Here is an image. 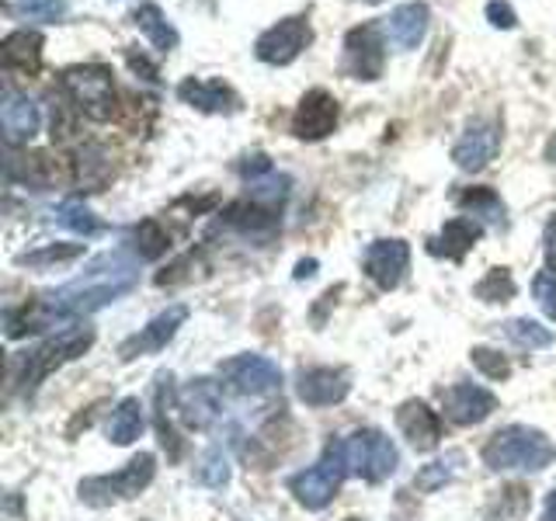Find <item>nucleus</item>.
Wrapping results in <instances>:
<instances>
[{
  "label": "nucleus",
  "instance_id": "obj_1",
  "mask_svg": "<svg viewBox=\"0 0 556 521\" xmlns=\"http://www.w3.org/2000/svg\"><path fill=\"white\" fill-rule=\"evenodd\" d=\"M136 278H139L136 260L126 251L101 254L98 260H91V268H87L77 282L42 295L39 303L25 306L22 313H8V338H25L52 323L87 317V313H94L101 306L115 303L118 295H126L136 285Z\"/></svg>",
  "mask_w": 556,
  "mask_h": 521
},
{
  "label": "nucleus",
  "instance_id": "obj_2",
  "mask_svg": "<svg viewBox=\"0 0 556 521\" xmlns=\"http://www.w3.org/2000/svg\"><path fill=\"white\" fill-rule=\"evenodd\" d=\"M91 344H94V327H87V323L84 327H70V330H63V334L49 338L46 344L31 347V352H25L22 358L11 361L14 386L22 390V393H31L46 376L56 372L60 365L80 358Z\"/></svg>",
  "mask_w": 556,
  "mask_h": 521
},
{
  "label": "nucleus",
  "instance_id": "obj_3",
  "mask_svg": "<svg viewBox=\"0 0 556 521\" xmlns=\"http://www.w3.org/2000/svg\"><path fill=\"white\" fill-rule=\"evenodd\" d=\"M556 459V448L539 428L526 424H511L497 431L491 442L483 445V462L494 469V473H508V469H529L539 473Z\"/></svg>",
  "mask_w": 556,
  "mask_h": 521
},
{
  "label": "nucleus",
  "instance_id": "obj_4",
  "mask_svg": "<svg viewBox=\"0 0 556 521\" xmlns=\"http://www.w3.org/2000/svg\"><path fill=\"white\" fill-rule=\"evenodd\" d=\"M338 445H341L348 476H362V480H369V483H382L387 476H393L396 466H400L396 445L382 431H376V428L352 431Z\"/></svg>",
  "mask_w": 556,
  "mask_h": 521
},
{
  "label": "nucleus",
  "instance_id": "obj_5",
  "mask_svg": "<svg viewBox=\"0 0 556 521\" xmlns=\"http://www.w3.org/2000/svg\"><path fill=\"white\" fill-rule=\"evenodd\" d=\"M153 473H156V459L150 456V452H139L126 469H118V473H112V476L80 480L77 494L84 504H91V508H109V504L132 500V497L143 494L153 483Z\"/></svg>",
  "mask_w": 556,
  "mask_h": 521
},
{
  "label": "nucleus",
  "instance_id": "obj_6",
  "mask_svg": "<svg viewBox=\"0 0 556 521\" xmlns=\"http://www.w3.org/2000/svg\"><path fill=\"white\" fill-rule=\"evenodd\" d=\"M63 91L74 98L77 109L94 118V122H109L115 115V80L104 66H70L63 74Z\"/></svg>",
  "mask_w": 556,
  "mask_h": 521
},
{
  "label": "nucleus",
  "instance_id": "obj_7",
  "mask_svg": "<svg viewBox=\"0 0 556 521\" xmlns=\"http://www.w3.org/2000/svg\"><path fill=\"white\" fill-rule=\"evenodd\" d=\"M344 476H348V469H344L341 445L330 442L324 448V459L317 466H309V469H303V473H295L289 480V491L295 494V500H300L303 508L320 511V508H327L330 500H334Z\"/></svg>",
  "mask_w": 556,
  "mask_h": 521
},
{
  "label": "nucleus",
  "instance_id": "obj_8",
  "mask_svg": "<svg viewBox=\"0 0 556 521\" xmlns=\"http://www.w3.org/2000/svg\"><path fill=\"white\" fill-rule=\"evenodd\" d=\"M219 376L240 396H268L282 386V369L265 355H237L219 365Z\"/></svg>",
  "mask_w": 556,
  "mask_h": 521
},
{
  "label": "nucleus",
  "instance_id": "obj_9",
  "mask_svg": "<svg viewBox=\"0 0 556 521\" xmlns=\"http://www.w3.org/2000/svg\"><path fill=\"white\" fill-rule=\"evenodd\" d=\"M313 31L306 17H282L278 25H271L261 39L254 42V52L261 63H271V66H286L292 63L300 52L309 46Z\"/></svg>",
  "mask_w": 556,
  "mask_h": 521
},
{
  "label": "nucleus",
  "instance_id": "obj_10",
  "mask_svg": "<svg viewBox=\"0 0 556 521\" xmlns=\"http://www.w3.org/2000/svg\"><path fill=\"white\" fill-rule=\"evenodd\" d=\"M185 320H188V306H167L164 313H156V317L143 330H139V334H132L129 341H122L118 358L122 361H132V358H143V355L161 352V347H167V341L178 334V327Z\"/></svg>",
  "mask_w": 556,
  "mask_h": 521
},
{
  "label": "nucleus",
  "instance_id": "obj_11",
  "mask_svg": "<svg viewBox=\"0 0 556 521\" xmlns=\"http://www.w3.org/2000/svg\"><path fill=\"white\" fill-rule=\"evenodd\" d=\"M382 39H379V28L376 25H362L352 28L344 39V66L348 74L358 77V80H376L382 77Z\"/></svg>",
  "mask_w": 556,
  "mask_h": 521
},
{
  "label": "nucleus",
  "instance_id": "obj_12",
  "mask_svg": "<svg viewBox=\"0 0 556 521\" xmlns=\"http://www.w3.org/2000/svg\"><path fill=\"white\" fill-rule=\"evenodd\" d=\"M497 147H501V126L494 118H483L463 132L456 150H452V161H456V167H463V170H483L494 161Z\"/></svg>",
  "mask_w": 556,
  "mask_h": 521
},
{
  "label": "nucleus",
  "instance_id": "obj_13",
  "mask_svg": "<svg viewBox=\"0 0 556 521\" xmlns=\"http://www.w3.org/2000/svg\"><path fill=\"white\" fill-rule=\"evenodd\" d=\"M410 265V247L404 240H376L365 251V275L372 278L379 289H396L404 282V271Z\"/></svg>",
  "mask_w": 556,
  "mask_h": 521
},
{
  "label": "nucleus",
  "instance_id": "obj_14",
  "mask_svg": "<svg viewBox=\"0 0 556 521\" xmlns=\"http://www.w3.org/2000/svg\"><path fill=\"white\" fill-rule=\"evenodd\" d=\"M338 126V101L327 91H306L292 115V132L300 139H324Z\"/></svg>",
  "mask_w": 556,
  "mask_h": 521
},
{
  "label": "nucleus",
  "instance_id": "obj_15",
  "mask_svg": "<svg viewBox=\"0 0 556 521\" xmlns=\"http://www.w3.org/2000/svg\"><path fill=\"white\" fill-rule=\"evenodd\" d=\"M442 404H445V417L452 424H480L497 410L494 393H486L483 386H473V382H459V386L445 390Z\"/></svg>",
  "mask_w": 556,
  "mask_h": 521
},
{
  "label": "nucleus",
  "instance_id": "obj_16",
  "mask_svg": "<svg viewBox=\"0 0 556 521\" xmlns=\"http://www.w3.org/2000/svg\"><path fill=\"white\" fill-rule=\"evenodd\" d=\"M178 410L188 428H199V431L213 428L216 417L223 414L219 386L213 379H191V386L181 390V396H178Z\"/></svg>",
  "mask_w": 556,
  "mask_h": 521
},
{
  "label": "nucleus",
  "instance_id": "obj_17",
  "mask_svg": "<svg viewBox=\"0 0 556 521\" xmlns=\"http://www.w3.org/2000/svg\"><path fill=\"white\" fill-rule=\"evenodd\" d=\"M396 428L404 431V439H407L417 452L439 448L442 421H439V414H434V410L425 404V399H407V404H400V410H396Z\"/></svg>",
  "mask_w": 556,
  "mask_h": 521
},
{
  "label": "nucleus",
  "instance_id": "obj_18",
  "mask_svg": "<svg viewBox=\"0 0 556 521\" xmlns=\"http://www.w3.org/2000/svg\"><path fill=\"white\" fill-rule=\"evenodd\" d=\"M428 4L414 0V4H400L387 22H382V31L396 49H417L428 35Z\"/></svg>",
  "mask_w": 556,
  "mask_h": 521
},
{
  "label": "nucleus",
  "instance_id": "obj_19",
  "mask_svg": "<svg viewBox=\"0 0 556 521\" xmlns=\"http://www.w3.org/2000/svg\"><path fill=\"white\" fill-rule=\"evenodd\" d=\"M300 399L309 407H330V404H341L352 390V382H348V372L341 369H306L300 376Z\"/></svg>",
  "mask_w": 556,
  "mask_h": 521
},
{
  "label": "nucleus",
  "instance_id": "obj_20",
  "mask_svg": "<svg viewBox=\"0 0 556 521\" xmlns=\"http://www.w3.org/2000/svg\"><path fill=\"white\" fill-rule=\"evenodd\" d=\"M0 122H4V136L8 143H28L39 132V104H35L28 94H4V109H0Z\"/></svg>",
  "mask_w": 556,
  "mask_h": 521
},
{
  "label": "nucleus",
  "instance_id": "obj_21",
  "mask_svg": "<svg viewBox=\"0 0 556 521\" xmlns=\"http://www.w3.org/2000/svg\"><path fill=\"white\" fill-rule=\"evenodd\" d=\"M178 98L199 112H233L237 109V94L219 80H195L191 77L178 87Z\"/></svg>",
  "mask_w": 556,
  "mask_h": 521
},
{
  "label": "nucleus",
  "instance_id": "obj_22",
  "mask_svg": "<svg viewBox=\"0 0 556 521\" xmlns=\"http://www.w3.org/2000/svg\"><path fill=\"white\" fill-rule=\"evenodd\" d=\"M480 223L477 219H448L445 223V230L428 240V251L431 254H439V257H448V260H463V254L473 247V243L480 240Z\"/></svg>",
  "mask_w": 556,
  "mask_h": 521
},
{
  "label": "nucleus",
  "instance_id": "obj_23",
  "mask_svg": "<svg viewBox=\"0 0 556 521\" xmlns=\"http://www.w3.org/2000/svg\"><path fill=\"white\" fill-rule=\"evenodd\" d=\"M0 60L11 69H25V74H35L42 63V35L39 31H11L4 46H0Z\"/></svg>",
  "mask_w": 556,
  "mask_h": 521
},
{
  "label": "nucleus",
  "instance_id": "obj_24",
  "mask_svg": "<svg viewBox=\"0 0 556 521\" xmlns=\"http://www.w3.org/2000/svg\"><path fill=\"white\" fill-rule=\"evenodd\" d=\"M132 22L161 52H170L174 46H178V31H174V25L167 22L164 11L156 8V4H139L132 11Z\"/></svg>",
  "mask_w": 556,
  "mask_h": 521
},
{
  "label": "nucleus",
  "instance_id": "obj_25",
  "mask_svg": "<svg viewBox=\"0 0 556 521\" xmlns=\"http://www.w3.org/2000/svg\"><path fill=\"white\" fill-rule=\"evenodd\" d=\"M174 404V376L161 372L156 376V431H161V442L164 448H170V459L181 456V442H178V431L170 424V407Z\"/></svg>",
  "mask_w": 556,
  "mask_h": 521
},
{
  "label": "nucleus",
  "instance_id": "obj_26",
  "mask_svg": "<svg viewBox=\"0 0 556 521\" xmlns=\"http://www.w3.org/2000/svg\"><path fill=\"white\" fill-rule=\"evenodd\" d=\"M139 434H143V404L136 396H126L109 421V439L115 445H132Z\"/></svg>",
  "mask_w": 556,
  "mask_h": 521
},
{
  "label": "nucleus",
  "instance_id": "obj_27",
  "mask_svg": "<svg viewBox=\"0 0 556 521\" xmlns=\"http://www.w3.org/2000/svg\"><path fill=\"white\" fill-rule=\"evenodd\" d=\"M226 223L237 226V230L248 237H268L278 226L271 208H261V205H230L226 208Z\"/></svg>",
  "mask_w": 556,
  "mask_h": 521
},
{
  "label": "nucleus",
  "instance_id": "obj_28",
  "mask_svg": "<svg viewBox=\"0 0 556 521\" xmlns=\"http://www.w3.org/2000/svg\"><path fill=\"white\" fill-rule=\"evenodd\" d=\"M8 178H22L31 188H46V185H52V181L60 178V170H56V164H52L46 153H31V156H25L22 164L8 161Z\"/></svg>",
  "mask_w": 556,
  "mask_h": 521
},
{
  "label": "nucleus",
  "instance_id": "obj_29",
  "mask_svg": "<svg viewBox=\"0 0 556 521\" xmlns=\"http://www.w3.org/2000/svg\"><path fill=\"white\" fill-rule=\"evenodd\" d=\"M56 223H63L66 230H74V233H80V237H94V233H101V223L94 219V213L87 208L80 199H66V202H60V208H56Z\"/></svg>",
  "mask_w": 556,
  "mask_h": 521
},
{
  "label": "nucleus",
  "instance_id": "obj_30",
  "mask_svg": "<svg viewBox=\"0 0 556 521\" xmlns=\"http://www.w3.org/2000/svg\"><path fill=\"white\" fill-rule=\"evenodd\" d=\"M504 334H508L511 344L526 347V352H535V347H549L553 344V330L535 323V320H508L504 323Z\"/></svg>",
  "mask_w": 556,
  "mask_h": 521
},
{
  "label": "nucleus",
  "instance_id": "obj_31",
  "mask_svg": "<svg viewBox=\"0 0 556 521\" xmlns=\"http://www.w3.org/2000/svg\"><path fill=\"white\" fill-rule=\"evenodd\" d=\"M132 247H136V254L143 257V260H153V257H161L170 247V243H167V233L161 230V223L147 219V223H139L136 230H132Z\"/></svg>",
  "mask_w": 556,
  "mask_h": 521
},
{
  "label": "nucleus",
  "instance_id": "obj_32",
  "mask_svg": "<svg viewBox=\"0 0 556 521\" xmlns=\"http://www.w3.org/2000/svg\"><path fill=\"white\" fill-rule=\"evenodd\" d=\"M8 11L31 22H60L66 14V0H8Z\"/></svg>",
  "mask_w": 556,
  "mask_h": 521
},
{
  "label": "nucleus",
  "instance_id": "obj_33",
  "mask_svg": "<svg viewBox=\"0 0 556 521\" xmlns=\"http://www.w3.org/2000/svg\"><path fill=\"white\" fill-rule=\"evenodd\" d=\"M477 300L483 303H508L511 295H515V278L508 268H494V271H486L483 282H477Z\"/></svg>",
  "mask_w": 556,
  "mask_h": 521
},
{
  "label": "nucleus",
  "instance_id": "obj_34",
  "mask_svg": "<svg viewBox=\"0 0 556 521\" xmlns=\"http://www.w3.org/2000/svg\"><path fill=\"white\" fill-rule=\"evenodd\" d=\"M459 205L469 208L473 216H483V219H491V223H501L504 219V205L501 199L494 195L491 188H469L459 195Z\"/></svg>",
  "mask_w": 556,
  "mask_h": 521
},
{
  "label": "nucleus",
  "instance_id": "obj_35",
  "mask_svg": "<svg viewBox=\"0 0 556 521\" xmlns=\"http://www.w3.org/2000/svg\"><path fill=\"white\" fill-rule=\"evenodd\" d=\"M459 459H463L459 452H452L448 459H439V462L421 466V473L414 476V486H417V491H425V494L439 491V486H445V483L452 480V473H456V462H459Z\"/></svg>",
  "mask_w": 556,
  "mask_h": 521
},
{
  "label": "nucleus",
  "instance_id": "obj_36",
  "mask_svg": "<svg viewBox=\"0 0 556 521\" xmlns=\"http://www.w3.org/2000/svg\"><path fill=\"white\" fill-rule=\"evenodd\" d=\"M80 254H84V243H52V247L22 254L17 260H22V265H28V268H49V265H63V260H74Z\"/></svg>",
  "mask_w": 556,
  "mask_h": 521
},
{
  "label": "nucleus",
  "instance_id": "obj_37",
  "mask_svg": "<svg viewBox=\"0 0 556 521\" xmlns=\"http://www.w3.org/2000/svg\"><path fill=\"white\" fill-rule=\"evenodd\" d=\"M199 483L205 486H223L226 480H230V459H226L223 448H208L202 462H199Z\"/></svg>",
  "mask_w": 556,
  "mask_h": 521
},
{
  "label": "nucleus",
  "instance_id": "obj_38",
  "mask_svg": "<svg viewBox=\"0 0 556 521\" xmlns=\"http://www.w3.org/2000/svg\"><path fill=\"white\" fill-rule=\"evenodd\" d=\"M469 358H473V365H477V369H480L486 379H508V372H511L508 358L497 355V352H491V347H473V352H469Z\"/></svg>",
  "mask_w": 556,
  "mask_h": 521
},
{
  "label": "nucleus",
  "instance_id": "obj_39",
  "mask_svg": "<svg viewBox=\"0 0 556 521\" xmlns=\"http://www.w3.org/2000/svg\"><path fill=\"white\" fill-rule=\"evenodd\" d=\"M532 295H535L539 309H543L546 317L556 320V271H553V268H546V271H539V275H535Z\"/></svg>",
  "mask_w": 556,
  "mask_h": 521
},
{
  "label": "nucleus",
  "instance_id": "obj_40",
  "mask_svg": "<svg viewBox=\"0 0 556 521\" xmlns=\"http://www.w3.org/2000/svg\"><path fill=\"white\" fill-rule=\"evenodd\" d=\"M486 17H491L494 28H515V11L508 4H501V0H491V4H486Z\"/></svg>",
  "mask_w": 556,
  "mask_h": 521
},
{
  "label": "nucleus",
  "instance_id": "obj_41",
  "mask_svg": "<svg viewBox=\"0 0 556 521\" xmlns=\"http://www.w3.org/2000/svg\"><path fill=\"white\" fill-rule=\"evenodd\" d=\"M546 254H549V265H556V219L549 223V230H546Z\"/></svg>",
  "mask_w": 556,
  "mask_h": 521
},
{
  "label": "nucleus",
  "instance_id": "obj_42",
  "mask_svg": "<svg viewBox=\"0 0 556 521\" xmlns=\"http://www.w3.org/2000/svg\"><path fill=\"white\" fill-rule=\"evenodd\" d=\"M543 521H556V491L546 497V511H543Z\"/></svg>",
  "mask_w": 556,
  "mask_h": 521
},
{
  "label": "nucleus",
  "instance_id": "obj_43",
  "mask_svg": "<svg viewBox=\"0 0 556 521\" xmlns=\"http://www.w3.org/2000/svg\"><path fill=\"white\" fill-rule=\"evenodd\" d=\"M313 268H317V260H303L300 271H295V278H306V275H313Z\"/></svg>",
  "mask_w": 556,
  "mask_h": 521
},
{
  "label": "nucleus",
  "instance_id": "obj_44",
  "mask_svg": "<svg viewBox=\"0 0 556 521\" xmlns=\"http://www.w3.org/2000/svg\"><path fill=\"white\" fill-rule=\"evenodd\" d=\"M546 161H553V164H556V132L549 136V143H546Z\"/></svg>",
  "mask_w": 556,
  "mask_h": 521
},
{
  "label": "nucleus",
  "instance_id": "obj_45",
  "mask_svg": "<svg viewBox=\"0 0 556 521\" xmlns=\"http://www.w3.org/2000/svg\"><path fill=\"white\" fill-rule=\"evenodd\" d=\"M369 4H379V0H369Z\"/></svg>",
  "mask_w": 556,
  "mask_h": 521
},
{
  "label": "nucleus",
  "instance_id": "obj_46",
  "mask_svg": "<svg viewBox=\"0 0 556 521\" xmlns=\"http://www.w3.org/2000/svg\"><path fill=\"white\" fill-rule=\"evenodd\" d=\"M348 521H358V518H348Z\"/></svg>",
  "mask_w": 556,
  "mask_h": 521
}]
</instances>
